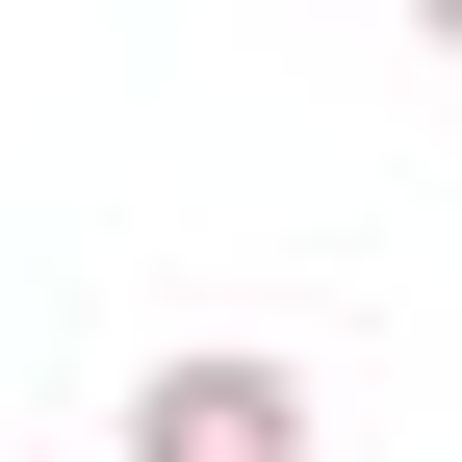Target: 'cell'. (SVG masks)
<instances>
[{
  "mask_svg": "<svg viewBox=\"0 0 462 462\" xmlns=\"http://www.w3.org/2000/svg\"><path fill=\"white\" fill-rule=\"evenodd\" d=\"M129 462H309V360H257V334L154 360V385H129Z\"/></svg>",
  "mask_w": 462,
  "mask_h": 462,
  "instance_id": "1",
  "label": "cell"
},
{
  "mask_svg": "<svg viewBox=\"0 0 462 462\" xmlns=\"http://www.w3.org/2000/svg\"><path fill=\"white\" fill-rule=\"evenodd\" d=\"M411 51H437V78H462V0H411Z\"/></svg>",
  "mask_w": 462,
  "mask_h": 462,
  "instance_id": "2",
  "label": "cell"
}]
</instances>
